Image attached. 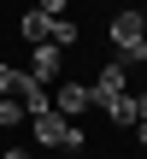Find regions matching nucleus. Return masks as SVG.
Segmentation results:
<instances>
[{
	"mask_svg": "<svg viewBox=\"0 0 147 159\" xmlns=\"http://www.w3.org/2000/svg\"><path fill=\"white\" fill-rule=\"evenodd\" d=\"M88 94H94V106H100V100H112V94H130V89H124V65H118V59H112V65H100V83H94Z\"/></svg>",
	"mask_w": 147,
	"mask_h": 159,
	"instance_id": "nucleus-5",
	"label": "nucleus"
},
{
	"mask_svg": "<svg viewBox=\"0 0 147 159\" xmlns=\"http://www.w3.org/2000/svg\"><path fill=\"white\" fill-rule=\"evenodd\" d=\"M0 159H29V153H24V148H6V153H0Z\"/></svg>",
	"mask_w": 147,
	"mask_h": 159,
	"instance_id": "nucleus-11",
	"label": "nucleus"
},
{
	"mask_svg": "<svg viewBox=\"0 0 147 159\" xmlns=\"http://www.w3.org/2000/svg\"><path fill=\"white\" fill-rule=\"evenodd\" d=\"M112 41H118V65H136V47L147 41V18L141 12H118L112 18Z\"/></svg>",
	"mask_w": 147,
	"mask_h": 159,
	"instance_id": "nucleus-2",
	"label": "nucleus"
},
{
	"mask_svg": "<svg viewBox=\"0 0 147 159\" xmlns=\"http://www.w3.org/2000/svg\"><path fill=\"white\" fill-rule=\"evenodd\" d=\"M136 142H141V148H147V124H136Z\"/></svg>",
	"mask_w": 147,
	"mask_h": 159,
	"instance_id": "nucleus-12",
	"label": "nucleus"
},
{
	"mask_svg": "<svg viewBox=\"0 0 147 159\" xmlns=\"http://www.w3.org/2000/svg\"><path fill=\"white\" fill-rule=\"evenodd\" d=\"M47 41H53V47H71V41H77V24H71V18H53Z\"/></svg>",
	"mask_w": 147,
	"mask_h": 159,
	"instance_id": "nucleus-8",
	"label": "nucleus"
},
{
	"mask_svg": "<svg viewBox=\"0 0 147 159\" xmlns=\"http://www.w3.org/2000/svg\"><path fill=\"white\" fill-rule=\"evenodd\" d=\"M0 77H6V65H0Z\"/></svg>",
	"mask_w": 147,
	"mask_h": 159,
	"instance_id": "nucleus-14",
	"label": "nucleus"
},
{
	"mask_svg": "<svg viewBox=\"0 0 147 159\" xmlns=\"http://www.w3.org/2000/svg\"><path fill=\"white\" fill-rule=\"evenodd\" d=\"M136 65H147V41H141V47H136Z\"/></svg>",
	"mask_w": 147,
	"mask_h": 159,
	"instance_id": "nucleus-13",
	"label": "nucleus"
},
{
	"mask_svg": "<svg viewBox=\"0 0 147 159\" xmlns=\"http://www.w3.org/2000/svg\"><path fill=\"white\" fill-rule=\"evenodd\" d=\"M65 6H71V0H35V12H41V18H65Z\"/></svg>",
	"mask_w": 147,
	"mask_h": 159,
	"instance_id": "nucleus-10",
	"label": "nucleus"
},
{
	"mask_svg": "<svg viewBox=\"0 0 147 159\" xmlns=\"http://www.w3.org/2000/svg\"><path fill=\"white\" fill-rule=\"evenodd\" d=\"M18 124H24V106L18 100H0V136H12Z\"/></svg>",
	"mask_w": 147,
	"mask_h": 159,
	"instance_id": "nucleus-9",
	"label": "nucleus"
},
{
	"mask_svg": "<svg viewBox=\"0 0 147 159\" xmlns=\"http://www.w3.org/2000/svg\"><path fill=\"white\" fill-rule=\"evenodd\" d=\"M100 106H106V118H112L118 130H130V124H136V94H112V100H100Z\"/></svg>",
	"mask_w": 147,
	"mask_h": 159,
	"instance_id": "nucleus-6",
	"label": "nucleus"
},
{
	"mask_svg": "<svg viewBox=\"0 0 147 159\" xmlns=\"http://www.w3.org/2000/svg\"><path fill=\"white\" fill-rule=\"evenodd\" d=\"M29 77H35L41 89H47V83L59 77V47H53V41H41V47L29 53Z\"/></svg>",
	"mask_w": 147,
	"mask_h": 159,
	"instance_id": "nucleus-4",
	"label": "nucleus"
},
{
	"mask_svg": "<svg viewBox=\"0 0 147 159\" xmlns=\"http://www.w3.org/2000/svg\"><path fill=\"white\" fill-rule=\"evenodd\" d=\"M47 100H53V112H59V118H71V124H77V118H82V112L94 106V94H88V83H59V89H53Z\"/></svg>",
	"mask_w": 147,
	"mask_h": 159,
	"instance_id": "nucleus-3",
	"label": "nucleus"
},
{
	"mask_svg": "<svg viewBox=\"0 0 147 159\" xmlns=\"http://www.w3.org/2000/svg\"><path fill=\"white\" fill-rule=\"evenodd\" d=\"M18 30H24V41H29V47H41V41H47V30H53V18H41V12H24V24H18Z\"/></svg>",
	"mask_w": 147,
	"mask_h": 159,
	"instance_id": "nucleus-7",
	"label": "nucleus"
},
{
	"mask_svg": "<svg viewBox=\"0 0 147 159\" xmlns=\"http://www.w3.org/2000/svg\"><path fill=\"white\" fill-rule=\"evenodd\" d=\"M29 130H35V142H41V148H65V153H77V148H82V130H77L71 118H59L53 106H47L41 118H29Z\"/></svg>",
	"mask_w": 147,
	"mask_h": 159,
	"instance_id": "nucleus-1",
	"label": "nucleus"
}]
</instances>
